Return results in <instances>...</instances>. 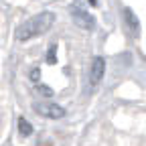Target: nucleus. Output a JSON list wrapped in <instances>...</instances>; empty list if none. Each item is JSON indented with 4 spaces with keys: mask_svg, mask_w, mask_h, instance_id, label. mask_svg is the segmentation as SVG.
<instances>
[{
    "mask_svg": "<svg viewBox=\"0 0 146 146\" xmlns=\"http://www.w3.org/2000/svg\"><path fill=\"white\" fill-rule=\"evenodd\" d=\"M53 23H55V16L51 12H41L16 29V39L27 41V39H33V36H41L53 27Z\"/></svg>",
    "mask_w": 146,
    "mask_h": 146,
    "instance_id": "obj_1",
    "label": "nucleus"
},
{
    "mask_svg": "<svg viewBox=\"0 0 146 146\" xmlns=\"http://www.w3.org/2000/svg\"><path fill=\"white\" fill-rule=\"evenodd\" d=\"M35 112L39 116H43V118H51V120H59V118L65 116V110L61 106L53 104V102H47V100L35 102Z\"/></svg>",
    "mask_w": 146,
    "mask_h": 146,
    "instance_id": "obj_2",
    "label": "nucleus"
},
{
    "mask_svg": "<svg viewBox=\"0 0 146 146\" xmlns=\"http://www.w3.org/2000/svg\"><path fill=\"white\" fill-rule=\"evenodd\" d=\"M71 16H73V21H75V25L83 31H91L96 27V21H94V16H91L83 6L79 4H73L71 6Z\"/></svg>",
    "mask_w": 146,
    "mask_h": 146,
    "instance_id": "obj_3",
    "label": "nucleus"
},
{
    "mask_svg": "<svg viewBox=\"0 0 146 146\" xmlns=\"http://www.w3.org/2000/svg\"><path fill=\"white\" fill-rule=\"evenodd\" d=\"M104 71H106V63L102 57H96L94 63H91V71H89V83L91 85H98L104 77Z\"/></svg>",
    "mask_w": 146,
    "mask_h": 146,
    "instance_id": "obj_4",
    "label": "nucleus"
},
{
    "mask_svg": "<svg viewBox=\"0 0 146 146\" xmlns=\"http://www.w3.org/2000/svg\"><path fill=\"white\" fill-rule=\"evenodd\" d=\"M124 14H126V23L130 25V29H132V35H138L140 27H138V21H136V16H134V12L126 8V10H124Z\"/></svg>",
    "mask_w": 146,
    "mask_h": 146,
    "instance_id": "obj_5",
    "label": "nucleus"
},
{
    "mask_svg": "<svg viewBox=\"0 0 146 146\" xmlns=\"http://www.w3.org/2000/svg\"><path fill=\"white\" fill-rule=\"evenodd\" d=\"M18 132H21L23 136H31V132H33V126L25 120V118H18Z\"/></svg>",
    "mask_w": 146,
    "mask_h": 146,
    "instance_id": "obj_6",
    "label": "nucleus"
},
{
    "mask_svg": "<svg viewBox=\"0 0 146 146\" xmlns=\"http://www.w3.org/2000/svg\"><path fill=\"white\" fill-rule=\"evenodd\" d=\"M35 91H36V94H41V96H45V100L53 96V89H51V87H45V85H41V83H35Z\"/></svg>",
    "mask_w": 146,
    "mask_h": 146,
    "instance_id": "obj_7",
    "label": "nucleus"
},
{
    "mask_svg": "<svg viewBox=\"0 0 146 146\" xmlns=\"http://www.w3.org/2000/svg\"><path fill=\"white\" fill-rule=\"evenodd\" d=\"M91 4H98V0H91Z\"/></svg>",
    "mask_w": 146,
    "mask_h": 146,
    "instance_id": "obj_8",
    "label": "nucleus"
}]
</instances>
